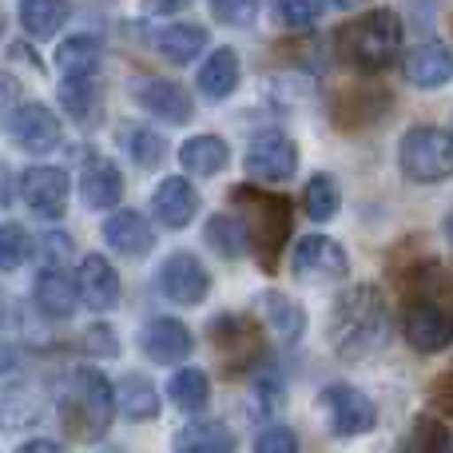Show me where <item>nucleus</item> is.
Here are the masks:
<instances>
[{
  "mask_svg": "<svg viewBox=\"0 0 453 453\" xmlns=\"http://www.w3.org/2000/svg\"><path fill=\"white\" fill-rule=\"evenodd\" d=\"M56 92H60V108L68 111V119H76L80 127L100 124V116H104L100 76H60Z\"/></svg>",
  "mask_w": 453,
  "mask_h": 453,
  "instance_id": "412c9836",
  "label": "nucleus"
},
{
  "mask_svg": "<svg viewBox=\"0 0 453 453\" xmlns=\"http://www.w3.org/2000/svg\"><path fill=\"white\" fill-rule=\"evenodd\" d=\"M191 0H148V12H183V8H188Z\"/></svg>",
  "mask_w": 453,
  "mask_h": 453,
  "instance_id": "79ce46f5",
  "label": "nucleus"
},
{
  "mask_svg": "<svg viewBox=\"0 0 453 453\" xmlns=\"http://www.w3.org/2000/svg\"><path fill=\"white\" fill-rule=\"evenodd\" d=\"M68 20V0H20V28L32 40H52Z\"/></svg>",
  "mask_w": 453,
  "mask_h": 453,
  "instance_id": "c756f323",
  "label": "nucleus"
},
{
  "mask_svg": "<svg viewBox=\"0 0 453 453\" xmlns=\"http://www.w3.org/2000/svg\"><path fill=\"white\" fill-rule=\"evenodd\" d=\"M271 16L279 28H311L322 16V0H271Z\"/></svg>",
  "mask_w": 453,
  "mask_h": 453,
  "instance_id": "f704fd0d",
  "label": "nucleus"
},
{
  "mask_svg": "<svg viewBox=\"0 0 453 453\" xmlns=\"http://www.w3.org/2000/svg\"><path fill=\"white\" fill-rule=\"evenodd\" d=\"M342 56L362 72H382L402 48V16L394 8H370L338 32Z\"/></svg>",
  "mask_w": 453,
  "mask_h": 453,
  "instance_id": "7ed1b4c3",
  "label": "nucleus"
},
{
  "mask_svg": "<svg viewBox=\"0 0 453 453\" xmlns=\"http://www.w3.org/2000/svg\"><path fill=\"white\" fill-rule=\"evenodd\" d=\"M68 191H72V183H68V175H64L60 167L40 164V167H28V172L20 175L24 207H28L36 219H44V223L60 219V215L68 211Z\"/></svg>",
  "mask_w": 453,
  "mask_h": 453,
  "instance_id": "ddd939ff",
  "label": "nucleus"
},
{
  "mask_svg": "<svg viewBox=\"0 0 453 453\" xmlns=\"http://www.w3.org/2000/svg\"><path fill=\"white\" fill-rule=\"evenodd\" d=\"M76 282H80V303H84L88 311L104 314V311H116L119 306V274L104 255H84L80 258Z\"/></svg>",
  "mask_w": 453,
  "mask_h": 453,
  "instance_id": "f3484780",
  "label": "nucleus"
},
{
  "mask_svg": "<svg viewBox=\"0 0 453 453\" xmlns=\"http://www.w3.org/2000/svg\"><path fill=\"white\" fill-rule=\"evenodd\" d=\"M151 48H156L167 64H191L207 48V28L188 24V20L167 24V28H159L156 36H151Z\"/></svg>",
  "mask_w": 453,
  "mask_h": 453,
  "instance_id": "b1692460",
  "label": "nucleus"
},
{
  "mask_svg": "<svg viewBox=\"0 0 453 453\" xmlns=\"http://www.w3.org/2000/svg\"><path fill=\"white\" fill-rule=\"evenodd\" d=\"M255 453H298V438L287 426H266L255 441Z\"/></svg>",
  "mask_w": 453,
  "mask_h": 453,
  "instance_id": "4c0bfd02",
  "label": "nucleus"
},
{
  "mask_svg": "<svg viewBox=\"0 0 453 453\" xmlns=\"http://www.w3.org/2000/svg\"><path fill=\"white\" fill-rule=\"evenodd\" d=\"M151 211L167 231H183L199 215V191L183 175H167L156 188V196H151Z\"/></svg>",
  "mask_w": 453,
  "mask_h": 453,
  "instance_id": "6ab92c4d",
  "label": "nucleus"
},
{
  "mask_svg": "<svg viewBox=\"0 0 453 453\" xmlns=\"http://www.w3.org/2000/svg\"><path fill=\"white\" fill-rule=\"evenodd\" d=\"M104 242L124 258H143L156 247V231H151V223L143 219L140 211L124 207V211H111L108 219H104Z\"/></svg>",
  "mask_w": 453,
  "mask_h": 453,
  "instance_id": "a211bd4d",
  "label": "nucleus"
},
{
  "mask_svg": "<svg viewBox=\"0 0 453 453\" xmlns=\"http://www.w3.org/2000/svg\"><path fill=\"white\" fill-rule=\"evenodd\" d=\"M250 180L258 183H287L298 172V148L290 135L282 132H258L247 143V156H242Z\"/></svg>",
  "mask_w": 453,
  "mask_h": 453,
  "instance_id": "6e6552de",
  "label": "nucleus"
},
{
  "mask_svg": "<svg viewBox=\"0 0 453 453\" xmlns=\"http://www.w3.org/2000/svg\"><path fill=\"white\" fill-rule=\"evenodd\" d=\"M290 271L298 282H338L350 271V258H346L342 242L330 234H306L290 255Z\"/></svg>",
  "mask_w": 453,
  "mask_h": 453,
  "instance_id": "1a4fd4ad",
  "label": "nucleus"
},
{
  "mask_svg": "<svg viewBox=\"0 0 453 453\" xmlns=\"http://www.w3.org/2000/svg\"><path fill=\"white\" fill-rule=\"evenodd\" d=\"M156 282L164 290V298H172L175 306H199L207 298V290H211V274H207V266L191 250L167 255Z\"/></svg>",
  "mask_w": 453,
  "mask_h": 453,
  "instance_id": "f8f14e48",
  "label": "nucleus"
},
{
  "mask_svg": "<svg viewBox=\"0 0 453 453\" xmlns=\"http://www.w3.org/2000/svg\"><path fill=\"white\" fill-rule=\"evenodd\" d=\"M132 100L140 104L148 116L164 119V124H172V127L191 124V116H196L191 96L183 92L175 80H164V76H135L132 80Z\"/></svg>",
  "mask_w": 453,
  "mask_h": 453,
  "instance_id": "9b49d317",
  "label": "nucleus"
},
{
  "mask_svg": "<svg viewBox=\"0 0 453 453\" xmlns=\"http://www.w3.org/2000/svg\"><path fill=\"white\" fill-rule=\"evenodd\" d=\"M80 199H84L92 211H111V207L124 199V175L111 164L108 156L92 151L80 164Z\"/></svg>",
  "mask_w": 453,
  "mask_h": 453,
  "instance_id": "2eb2a0df",
  "label": "nucleus"
},
{
  "mask_svg": "<svg viewBox=\"0 0 453 453\" xmlns=\"http://www.w3.org/2000/svg\"><path fill=\"white\" fill-rule=\"evenodd\" d=\"M28 255H32V234L20 223H4V231H0V263H4V271H16L20 263H28Z\"/></svg>",
  "mask_w": 453,
  "mask_h": 453,
  "instance_id": "c9c22d12",
  "label": "nucleus"
},
{
  "mask_svg": "<svg viewBox=\"0 0 453 453\" xmlns=\"http://www.w3.org/2000/svg\"><path fill=\"white\" fill-rule=\"evenodd\" d=\"M322 414H326V426L334 438H358V434H370L378 426V410L358 386L334 382L322 390Z\"/></svg>",
  "mask_w": 453,
  "mask_h": 453,
  "instance_id": "0eeeda50",
  "label": "nucleus"
},
{
  "mask_svg": "<svg viewBox=\"0 0 453 453\" xmlns=\"http://www.w3.org/2000/svg\"><path fill=\"white\" fill-rule=\"evenodd\" d=\"M390 338V311H386V298L378 287L358 282L350 287L330 311V346H334L338 358H370L378 354Z\"/></svg>",
  "mask_w": 453,
  "mask_h": 453,
  "instance_id": "f03ea898",
  "label": "nucleus"
},
{
  "mask_svg": "<svg viewBox=\"0 0 453 453\" xmlns=\"http://www.w3.org/2000/svg\"><path fill=\"white\" fill-rule=\"evenodd\" d=\"M119 148L135 167H159L167 159V143L156 127L148 124H124L119 127Z\"/></svg>",
  "mask_w": 453,
  "mask_h": 453,
  "instance_id": "c85d7f7f",
  "label": "nucleus"
},
{
  "mask_svg": "<svg viewBox=\"0 0 453 453\" xmlns=\"http://www.w3.org/2000/svg\"><path fill=\"white\" fill-rule=\"evenodd\" d=\"M32 298H36V311L48 314V319H72L80 303V282L72 279L64 266H44L36 274V287H32Z\"/></svg>",
  "mask_w": 453,
  "mask_h": 453,
  "instance_id": "aec40b11",
  "label": "nucleus"
},
{
  "mask_svg": "<svg viewBox=\"0 0 453 453\" xmlns=\"http://www.w3.org/2000/svg\"><path fill=\"white\" fill-rule=\"evenodd\" d=\"M100 64H104V48L88 32H76V36L56 44V68H60V76H100Z\"/></svg>",
  "mask_w": 453,
  "mask_h": 453,
  "instance_id": "393cba45",
  "label": "nucleus"
},
{
  "mask_svg": "<svg viewBox=\"0 0 453 453\" xmlns=\"http://www.w3.org/2000/svg\"><path fill=\"white\" fill-rule=\"evenodd\" d=\"M263 0H211V16L223 28H250L258 20Z\"/></svg>",
  "mask_w": 453,
  "mask_h": 453,
  "instance_id": "e433bc0d",
  "label": "nucleus"
},
{
  "mask_svg": "<svg viewBox=\"0 0 453 453\" xmlns=\"http://www.w3.org/2000/svg\"><path fill=\"white\" fill-rule=\"evenodd\" d=\"M116 406L127 422H151L159 418V390L143 374H124L116 386Z\"/></svg>",
  "mask_w": 453,
  "mask_h": 453,
  "instance_id": "a878e982",
  "label": "nucleus"
},
{
  "mask_svg": "<svg viewBox=\"0 0 453 453\" xmlns=\"http://www.w3.org/2000/svg\"><path fill=\"white\" fill-rule=\"evenodd\" d=\"M180 164L191 175H219L231 164V148H226V140H219V135H191L180 148Z\"/></svg>",
  "mask_w": 453,
  "mask_h": 453,
  "instance_id": "bb28decb",
  "label": "nucleus"
},
{
  "mask_svg": "<svg viewBox=\"0 0 453 453\" xmlns=\"http://www.w3.org/2000/svg\"><path fill=\"white\" fill-rule=\"evenodd\" d=\"M16 453H68L60 441H48V438H32L24 446H16Z\"/></svg>",
  "mask_w": 453,
  "mask_h": 453,
  "instance_id": "a19ab883",
  "label": "nucleus"
},
{
  "mask_svg": "<svg viewBox=\"0 0 453 453\" xmlns=\"http://www.w3.org/2000/svg\"><path fill=\"white\" fill-rule=\"evenodd\" d=\"M406 342L418 354H438L453 342V274L441 266H426L414 274L402 311Z\"/></svg>",
  "mask_w": 453,
  "mask_h": 453,
  "instance_id": "f257e3e1",
  "label": "nucleus"
},
{
  "mask_svg": "<svg viewBox=\"0 0 453 453\" xmlns=\"http://www.w3.org/2000/svg\"><path fill=\"white\" fill-rule=\"evenodd\" d=\"M44 255H48V266H60L64 258L72 255V239H68V234H48V239H44Z\"/></svg>",
  "mask_w": 453,
  "mask_h": 453,
  "instance_id": "ea45409f",
  "label": "nucleus"
},
{
  "mask_svg": "<svg viewBox=\"0 0 453 453\" xmlns=\"http://www.w3.org/2000/svg\"><path fill=\"white\" fill-rule=\"evenodd\" d=\"M175 453H234V434L223 422H196L175 434Z\"/></svg>",
  "mask_w": 453,
  "mask_h": 453,
  "instance_id": "7c9ffc66",
  "label": "nucleus"
},
{
  "mask_svg": "<svg viewBox=\"0 0 453 453\" xmlns=\"http://www.w3.org/2000/svg\"><path fill=\"white\" fill-rule=\"evenodd\" d=\"M203 239L215 255L226 258V263H234V258H242L250 250L247 223H242L239 215H211L207 226H203Z\"/></svg>",
  "mask_w": 453,
  "mask_h": 453,
  "instance_id": "cd10ccee",
  "label": "nucleus"
},
{
  "mask_svg": "<svg viewBox=\"0 0 453 453\" xmlns=\"http://www.w3.org/2000/svg\"><path fill=\"white\" fill-rule=\"evenodd\" d=\"M303 203H306V215H311L314 223H330V219H334L338 207H342V191H338L334 175H326V172L314 175V180L306 183Z\"/></svg>",
  "mask_w": 453,
  "mask_h": 453,
  "instance_id": "72a5a7b5",
  "label": "nucleus"
},
{
  "mask_svg": "<svg viewBox=\"0 0 453 453\" xmlns=\"http://www.w3.org/2000/svg\"><path fill=\"white\" fill-rule=\"evenodd\" d=\"M258 311H263V322L271 326V334L279 338V342H298L306 330V314L303 306L295 303L290 295H282V290H266L263 298H258Z\"/></svg>",
  "mask_w": 453,
  "mask_h": 453,
  "instance_id": "5701e85b",
  "label": "nucleus"
},
{
  "mask_svg": "<svg viewBox=\"0 0 453 453\" xmlns=\"http://www.w3.org/2000/svg\"><path fill=\"white\" fill-rule=\"evenodd\" d=\"M239 80H242L239 52H234V48H215V52L199 64L196 88L207 96V100H226V96H234Z\"/></svg>",
  "mask_w": 453,
  "mask_h": 453,
  "instance_id": "4be33fe9",
  "label": "nucleus"
},
{
  "mask_svg": "<svg viewBox=\"0 0 453 453\" xmlns=\"http://www.w3.org/2000/svg\"><path fill=\"white\" fill-rule=\"evenodd\" d=\"M402 76H406V84L418 88V92H438V88H446L453 80V52L441 40H426V44H418L414 52L406 56Z\"/></svg>",
  "mask_w": 453,
  "mask_h": 453,
  "instance_id": "dca6fc26",
  "label": "nucleus"
},
{
  "mask_svg": "<svg viewBox=\"0 0 453 453\" xmlns=\"http://www.w3.org/2000/svg\"><path fill=\"white\" fill-rule=\"evenodd\" d=\"M8 135H12V143L20 151H28V156H48V151H56L64 140L56 111L40 100H24L20 108L8 116Z\"/></svg>",
  "mask_w": 453,
  "mask_h": 453,
  "instance_id": "9d476101",
  "label": "nucleus"
},
{
  "mask_svg": "<svg viewBox=\"0 0 453 453\" xmlns=\"http://www.w3.org/2000/svg\"><path fill=\"white\" fill-rule=\"evenodd\" d=\"M398 167L410 183H441L453 175V132L438 124H418L402 135Z\"/></svg>",
  "mask_w": 453,
  "mask_h": 453,
  "instance_id": "39448f33",
  "label": "nucleus"
},
{
  "mask_svg": "<svg viewBox=\"0 0 453 453\" xmlns=\"http://www.w3.org/2000/svg\"><path fill=\"white\" fill-rule=\"evenodd\" d=\"M234 207H239V219L247 223V234H250V250L255 258L263 263V271H274L279 263V250L290 234V203L279 196H266L258 188H234L231 191Z\"/></svg>",
  "mask_w": 453,
  "mask_h": 453,
  "instance_id": "20e7f679",
  "label": "nucleus"
},
{
  "mask_svg": "<svg viewBox=\"0 0 453 453\" xmlns=\"http://www.w3.org/2000/svg\"><path fill=\"white\" fill-rule=\"evenodd\" d=\"M84 346H88L92 354H100V358H116V354H119V346H116V330L104 326V322H96V326H88V330H84Z\"/></svg>",
  "mask_w": 453,
  "mask_h": 453,
  "instance_id": "58836bf2",
  "label": "nucleus"
},
{
  "mask_svg": "<svg viewBox=\"0 0 453 453\" xmlns=\"http://www.w3.org/2000/svg\"><path fill=\"white\" fill-rule=\"evenodd\" d=\"M140 350L159 366H175V362L191 358L196 338L180 319H148L140 330Z\"/></svg>",
  "mask_w": 453,
  "mask_h": 453,
  "instance_id": "4468645a",
  "label": "nucleus"
},
{
  "mask_svg": "<svg viewBox=\"0 0 453 453\" xmlns=\"http://www.w3.org/2000/svg\"><path fill=\"white\" fill-rule=\"evenodd\" d=\"M68 414L76 422V430L84 438H104L111 426V418L119 414L116 406V386L108 382V374H100L96 366H76L68 378Z\"/></svg>",
  "mask_w": 453,
  "mask_h": 453,
  "instance_id": "423d86ee",
  "label": "nucleus"
},
{
  "mask_svg": "<svg viewBox=\"0 0 453 453\" xmlns=\"http://www.w3.org/2000/svg\"><path fill=\"white\" fill-rule=\"evenodd\" d=\"M330 4H334V8H354L358 0H330Z\"/></svg>",
  "mask_w": 453,
  "mask_h": 453,
  "instance_id": "37998d69",
  "label": "nucleus"
},
{
  "mask_svg": "<svg viewBox=\"0 0 453 453\" xmlns=\"http://www.w3.org/2000/svg\"><path fill=\"white\" fill-rule=\"evenodd\" d=\"M167 394H172V402L183 410V414H199V410L211 402V378H207V370H199V366H183L180 374H172Z\"/></svg>",
  "mask_w": 453,
  "mask_h": 453,
  "instance_id": "2f4dec72",
  "label": "nucleus"
},
{
  "mask_svg": "<svg viewBox=\"0 0 453 453\" xmlns=\"http://www.w3.org/2000/svg\"><path fill=\"white\" fill-rule=\"evenodd\" d=\"M394 453H453V438L438 418H418V422L402 434Z\"/></svg>",
  "mask_w": 453,
  "mask_h": 453,
  "instance_id": "473e14b6",
  "label": "nucleus"
}]
</instances>
